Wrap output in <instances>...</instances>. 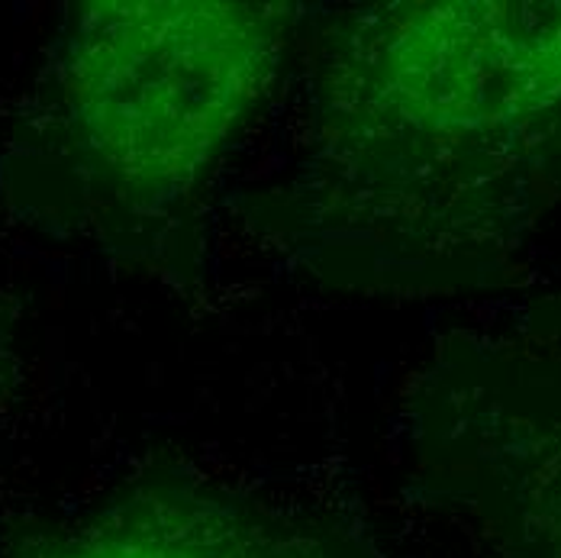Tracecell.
<instances>
[{"label": "cell", "instance_id": "6da1fadb", "mask_svg": "<svg viewBox=\"0 0 561 558\" xmlns=\"http://www.w3.org/2000/svg\"><path fill=\"white\" fill-rule=\"evenodd\" d=\"M287 13L229 0H94L65 23L53 111L68 152L133 204H169L224 159L280 65Z\"/></svg>", "mask_w": 561, "mask_h": 558}, {"label": "cell", "instance_id": "3957f363", "mask_svg": "<svg viewBox=\"0 0 561 558\" xmlns=\"http://www.w3.org/2000/svg\"><path fill=\"white\" fill-rule=\"evenodd\" d=\"M33 558H275L239 513L191 494H136L81 520Z\"/></svg>", "mask_w": 561, "mask_h": 558}, {"label": "cell", "instance_id": "7a4b0ae2", "mask_svg": "<svg viewBox=\"0 0 561 558\" xmlns=\"http://www.w3.org/2000/svg\"><path fill=\"white\" fill-rule=\"evenodd\" d=\"M352 101L420 133H497L561 107V3H420L352 39Z\"/></svg>", "mask_w": 561, "mask_h": 558}]
</instances>
